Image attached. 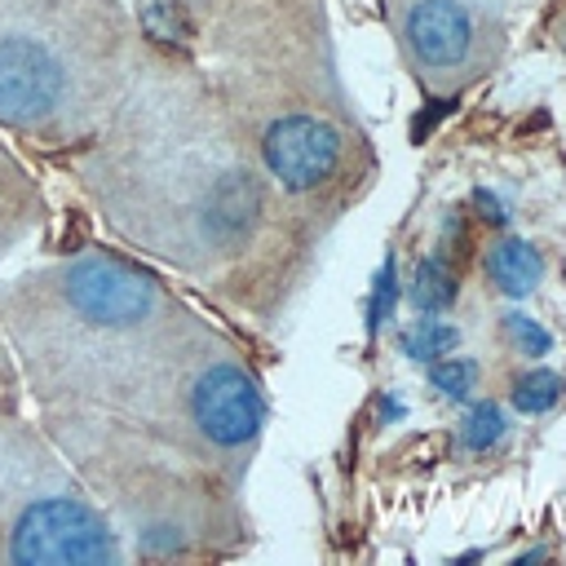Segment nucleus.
Listing matches in <instances>:
<instances>
[{"instance_id": "nucleus-14", "label": "nucleus", "mask_w": 566, "mask_h": 566, "mask_svg": "<svg viewBox=\"0 0 566 566\" xmlns=\"http://www.w3.org/2000/svg\"><path fill=\"white\" fill-rule=\"evenodd\" d=\"M394 301H398V270H394V256H385L376 283H371V301H367V327L380 332L385 318L394 314Z\"/></svg>"}, {"instance_id": "nucleus-4", "label": "nucleus", "mask_w": 566, "mask_h": 566, "mask_svg": "<svg viewBox=\"0 0 566 566\" xmlns=\"http://www.w3.org/2000/svg\"><path fill=\"white\" fill-rule=\"evenodd\" d=\"M181 407L203 447L221 455H239L256 442L265 424V398L252 371L234 358H208L181 389Z\"/></svg>"}, {"instance_id": "nucleus-3", "label": "nucleus", "mask_w": 566, "mask_h": 566, "mask_svg": "<svg viewBox=\"0 0 566 566\" xmlns=\"http://www.w3.org/2000/svg\"><path fill=\"white\" fill-rule=\"evenodd\" d=\"M106 513L62 464L49 433L0 407V566H115Z\"/></svg>"}, {"instance_id": "nucleus-11", "label": "nucleus", "mask_w": 566, "mask_h": 566, "mask_svg": "<svg viewBox=\"0 0 566 566\" xmlns=\"http://www.w3.org/2000/svg\"><path fill=\"white\" fill-rule=\"evenodd\" d=\"M562 389H566V380H562L557 371L535 367V371H526V376L513 380V407L539 416V411H548V407L562 398Z\"/></svg>"}, {"instance_id": "nucleus-6", "label": "nucleus", "mask_w": 566, "mask_h": 566, "mask_svg": "<svg viewBox=\"0 0 566 566\" xmlns=\"http://www.w3.org/2000/svg\"><path fill=\"white\" fill-rule=\"evenodd\" d=\"M478 22L464 0H411L402 9V49L420 66V75L460 71L473 53Z\"/></svg>"}, {"instance_id": "nucleus-16", "label": "nucleus", "mask_w": 566, "mask_h": 566, "mask_svg": "<svg viewBox=\"0 0 566 566\" xmlns=\"http://www.w3.org/2000/svg\"><path fill=\"white\" fill-rule=\"evenodd\" d=\"M0 407H22V376H18V363H13L4 332H0Z\"/></svg>"}, {"instance_id": "nucleus-2", "label": "nucleus", "mask_w": 566, "mask_h": 566, "mask_svg": "<svg viewBox=\"0 0 566 566\" xmlns=\"http://www.w3.org/2000/svg\"><path fill=\"white\" fill-rule=\"evenodd\" d=\"M119 53L115 0H0V128L84 137L115 97Z\"/></svg>"}, {"instance_id": "nucleus-7", "label": "nucleus", "mask_w": 566, "mask_h": 566, "mask_svg": "<svg viewBox=\"0 0 566 566\" xmlns=\"http://www.w3.org/2000/svg\"><path fill=\"white\" fill-rule=\"evenodd\" d=\"M44 199L27 164L0 142V261L27 243V234L40 226Z\"/></svg>"}, {"instance_id": "nucleus-9", "label": "nucleus", "mask_w": 566, "mask_h": 566, "mask_svg": "<svg viewBox=\"0 0 566 566\" xmlns=\"http://www.w3.org/2000/svg\"><path fill=\"white\" fill-rule=\"evenodd\" d=\"M411 301L420 314H438L455 301V274L442 256H424L416 265V283H411Z\"/></svg>"}, {"instance_id": "nucleus-12", "label": "nucleus", "mask_w": 566, "mask_h": 566, "mask_svg": "<svg viewBox=\"0 0 566 566\" xmlns=\"http://www.w3.org/2000/svg\"><path fill=\"white\" fill-rule=\"evenodd\" d=\"M460 438H464V447H473V451L495 447V442L504 438V411H500L495 402H478V407L464 416Z\"/></svg>"}, {"instance_id": "nucleus-1", "label": "nucleus", "mask_w": 566, "mask_h": 566, "mask_svg": "<svg viewBox=\"0 0 566 566\" xmlns=\"http://www.w3.org/2000/svg\"><path fill=\"white\" fill-rule=\"evenodd\" d=\"M159 279L115 252L31 265L0 283V332L40 411H102L142 394V345L168 323Z\"/></svg>"}, {"instance_id": "nucleus-15", "label": "nucleus", "mask_w": 566, "mask_h": 566, "mask_svg": "<svg viewBox=\"0 0 566 566\" xmlns=\"http://www.w3.org/2000/svg\"><path fill=\"white\" fill-rule=\"evenodd\" d=\"M504 327H509V336H513V345L522 349V354H531V358H539V354H548V345H553V336L531 318V314H522V310H513V314H504Z\"/></svg>"}, {"instance_id": "nucleus-5", "label": "nucleus", "mask_w": 566, "mask_h": 566, "mask_svg": "<svg viewBox=\"0 0 566 566\" xmlns=\"http://www.w3.org/2000/svg\"><path fill=\"white\" fill-rule=\"evenodd\" d=\"M261 168L287 195L323 190L345 164V133L323 111H283L261 128Z\"/></svg>"}, {"instance_id": "nucleus-8", "label": "nucleus", "mask_w": 566, "mask_h": 566, "mask_svg": "<svg viewBox=\"0 0 566 566\" xmlns=\"http://www.w3.org/2000/svg\"><path fill=\"white\" fill-rule=\"evenodd\" d=\"M486 270H491L495 287H500L504 296H531L535 283H539V274H544V261H539V252H535L531 243H522V239H504V243L491 248Z\"/></svg>"}, {"instance_id": "nucleus-17", "label": "nucleus", "mask_w": 566, "mask_h": 566, "mask_svg": "<svg viewBox=\"0 0 566 566\" xmlns=\"http://www.w3.org/2000/svg\"><path fill=\"white\" fill-rule=\"evenodd\" d=\"M473 199H478V208H482V217H486V221H495V226H504V221H509V212H504V203H500V199H495L491 190H478Z\"/></svg>"}, {"instance_id": "nucleus-13", "label": "nucleus", "mask_w": 566, "mask_h": 566, "mask_svg": "<svg viewBox=\"0 0 566 566\" xmlns=\"http://www.w3.org/2000/svg\"><path fill=\"white\" fill-rule=\"evenodd\" d=\"M473 380H478V367L469 358H433V367H429V385L447 398H464L473 389Z\"/></svg>"}, {"instance_id": "nucleus-10", "label": "nucleus", "mask_w": 566, "mask_h": 566, "mask_svg": "<svg viewBox=\"0 0 566 566\" xmlns=\"http://www.w3.org/2000/svg\"><path fill=\"white\" fill-rule=\"evenodd\" d=\"M398 345H402L407 358L433 363V358H442V354H451V349L460 345V332H455L451 323H442V318H416V323L398 336Z\"/></svg>"}]
</instances>
